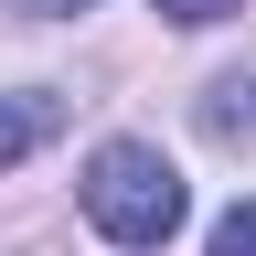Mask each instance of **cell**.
<instances>
[{
	"instance_id": "obj_1",
	"label": "cell",
	"mask_w": 256,
	"mask_h": 256,
	"mask_svg": "<svg viewBox=\"0 0 256 256\" xmlns=\"http://www.w3.org/2000/svg\"><path fill=\"white\" fill-rule=\"evenodd\" d=\"M75 203H86L96 235L128 246V256H150V246H171V235H182V171H171L150 139H107V150L86 160Z\"/></svg>"
},
{
	"instance_id": "obj_2",
	"label": "cell",
	"mask_w": 256,
	"mask_h": 256,
	"mask_svg": "<svg viewBox=\"0 0 256 256\" xmlns=\"http://www.w3.org/2000/svg\"><path fill=\"white\" fill-rule=\"evenodd\" d=\"M54 139V96H0V171H11L22 150Z\"/></svg>"
},
{
	"instance_id": "obj_3",
	"label": "cell",
	"mask_w": 256,
	"mask_h": 256,
	"mask_svg": "<svg viewBox=\"0 0 256 256\" xmlns=\"http://www.w3.org/2000/svg\"><path fill=\"white\" fill-rule=\"evenodd\" d=\"M203 128H214V139H235V128H256V75L214 86V96H203Z\"/></svg>"
},
{
	"instance_id": "obj_4",
	"label": "cell",
	"mask_w": 256,
	"mask_h": 256,
	"mask_svg": "<svg viewBox=\"0 0 256 256\" xmlns=\"http://www.w3.org/2000/svg\"><path fill=\"white\" fill-rule=\"evenodd\" d=\"M160 22H182V32H203V22H224V11H246V0H150Z\"/></svg>"
},
{
	"instance_id": "obj_5",
	"label": "cell",
	"mask_w": 256,
	"mask_h": 256,
	"mask_svg": "<svg viewBox=\"0 0 256 256\" xmlns=\"http://www.w3.org/2000/svg\"><path fill=\"white\" fill-rule=\"evenodd\" d=\"M214 256H256V203H235V214L214 224Z\"/></svg>"
},
{
	"instance_id": "obj_6",
	"label": "cell",
	"mask_w": 256,
	"mask_h": 256,
	"mask_svg": "<svg viewBox=\"0 0 256 256\" xmlns=\"http://www.w3.org/2000/svg\"><path fill=\"white\" fill-rule=\"evenodd\" d=\"M11 11H64V0H11ZM75 11H86V0H75Z\"/></svg>"
}]
</instances>
